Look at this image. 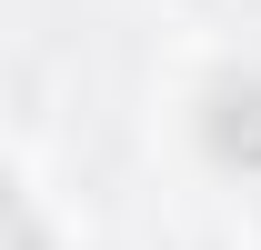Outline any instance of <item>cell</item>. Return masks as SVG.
Listing matches in <instances>:
<instances>
[{
	"instance_id": "1",
	"label": "cell",
	"mask_w": 261,
	"mask_h": 250,
	"mask_svg": "<svg viewBox=\"0 0 261 250\" xmlns=\"http://www.w3.org/2000/svg\"><path fill=\"white\" fill-rule=\"evenodd\" d=\"M211 140H221L231 160H261V80H251V90H221V110H211Z\"/></svg>"
}]
</instances>
